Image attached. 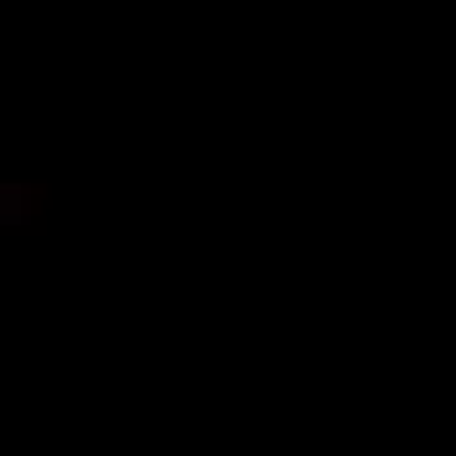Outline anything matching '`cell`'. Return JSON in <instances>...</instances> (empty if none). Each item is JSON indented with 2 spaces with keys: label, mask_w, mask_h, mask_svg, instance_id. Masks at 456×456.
I'll return each mask as SVG.
<instances>
[{
  "label": "cell",
  "mask_w": 456,
  "mask_h": 456,
  "mask_svg": "<svg viewBox=\"0 0 456 456\" xmlns=\"http://www.w3.org/2000/svg\"><path fill=\"white\" fill-rule=\"evenodd\" d=\"M27 189H0V221H21L27 216Z\"/></svg>",
  "instance_id": "obj_1"
}]
</instances>
